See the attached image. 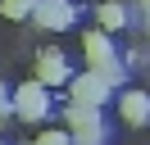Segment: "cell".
Returning <instances> with one entry per match:
<instances>
[{"label":"cell","mask_w":150,"mask_h":145,"mask_svg":"<svg viewBox=\"0 0 150 145\" xmlns=\"http://www.w3.org/2000/svg\"><path fill=\"white\" fill-rule=\"evenodd\" d=\"M14 113H18L23 122H41V118L50 113V86H46L41 77L14 86Z\"/></svg>","instance_id":"6da1fadb"},{"label":"cell","mask_w":150,"mask_h":145,"mask_svg":"<svg viewBox=\"0 0 150 145\" xmlns=\"http://www.w3.org/2000/svg\"><path fill=\"white\" fill-rule=\"evenodd\" d=\"M64 122H68V132H73V141H105V122H100V104H68V113H64Z\"/></svg>","instance_id":"7a4b0ae2"},{"label":"cell","mask_w":150,"mask_h":145,"mask_svg":"<svg viewBox=\"0 0 150 145\" xmlns=\"http://www.w3.org/2000/svg\"><path fill=\"white\" fill-rule=\"evenodd\" d=\"M109 95H114V86H109L96 68H86V72H77V77H68V100H77V104H105Z\"/></svg>","instance_id":"3957f363"},{"label":"cell","mask_w":150,"mask_h":145,"mask_svg":"<svg viewBox=\"0 0 150 145\" xmlns=\"http://www.w3.org/2000/svg\"><path fill=\"white\" fill-rule=\"evenodd\" d=\"M118 122H127V127H150V91H141V86L118 91Z\"/></svg>","instance_id":"277c9868"},{"label":"cell","mask_w":150,"mask_h":145,"mask_svg":"<svg viewBox=\"0 0 150 145\" xmlns=\"http://www.w3.org/2000/svg\"><path fill=\"white\" fill-rule=\"evenodd\" d=\"M32 18H37L46 32H68V27H73V5H68V0H37Z\"/></svg>","instance_id":"5b68a950"},{"label":"cell","mask_w":150,"mask_h":145,"mask_svg":"<svg viewBox=\"0 0 150 145\" xmlns=\"http://www.w3.org/2000/svg\"><path fill=\"white\" fill-rule=\"evenodd\" d=\"M82 54H86V68H100V63L118 59V54H114V45H109V32H105V27L82 36Z\"/></svg>","instance_id":"8992f818"},{"label":"cell","mask_w":150,"mask_h":145,"mask_svg":"<svg viewBox=\"0 0 150 145\" xmlns=\"http://www.w3.org/2000/svg\"><path fill=\"white\" fill-rule=\"evenodd\" d=\"M37 77L46 82V86H64L73 72H68V63H64V54H55V50H46V54H37Z\"/></svg>","instance_id":"52a82bcc"},{"label":"cell","mask_w":150,"mask_h":145,"mask_svg":"<svg viewBox=\"0 0 150 145\" xmlns=\"http://www.w3.org/2000/svg\"><path fill=\"white\" fill-rule=\"evenodd\" d=\"M96 23H100L105 32H118V27H127V14H123V5H114V0H109V5L96 9Z\"/></svg>","instance_id":"ba28073f"},{"label":"cell","mask_w":150,"mask_h":145,"mask_svg":"<svg viewBox=\"0 0 150 145\" xmlns=\"http://www.w3.org/2000/svg\"><path fill=\"white\" fill-rule=\"evenodd\" d=\"M32 9H37V0H0V14L9 18V23H18V18H32Z\"/></svg>","instance_id":"9c48e42d"},{"label":"cell","mask_w":150,"mask_h":145,"mask_svg":"<svg viewBox=\"0 0 150 145\" xmlns=\"http://www.w3.org/2000/svg\"><path fill=\"white\" fill-rule=\"evenodd\" d=\"M37 141L41 145H64V141H73V132H68V127H55V132H41Z\"/></svg>","instance_id":"30bf717a"},{"label":"cell","mask_w":150,"mask_h":145,"mask_svg":"<svg viewBox=\"0 0 150 145\" xmlns=\"http://www.w3.org/2000/svg\"><path fill=\"white\" fill-rule=\"evenodd\" d=\"M14 109V100H9V91H5V82H0V113H9Z\"/></svg>","instance_id":"8fae6325"},{"label":"cell","mask_w":150,"mask_h":145,"mask_svg":"<svg viewBox=\"0 0 150 145\" xmlns=\"http://www.w3.org/2000/svg\"><path fill=\"white\" fill-rule=\"evenodd\" d=\"M146 5H150V0H146Z\"/></svg>","instance_id":"7c38bea8"}]
</instances>
